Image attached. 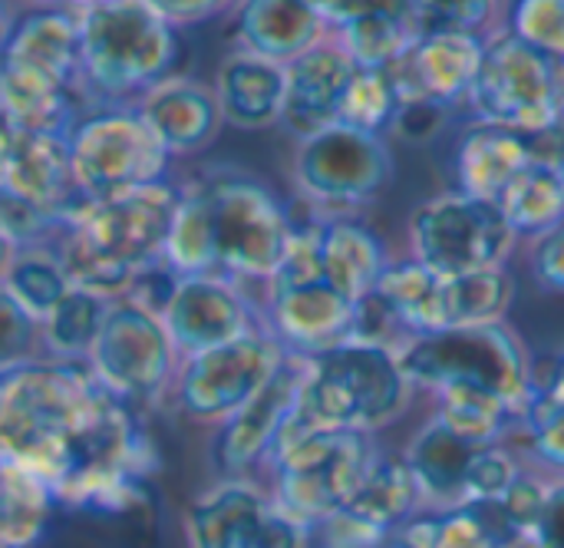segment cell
I'll return each instance as SVG.
<instances>
[{
    "mask_svg": "<svg viewBox=\"0 0 564 548\" xmlns=\"http://www.w3.org/2000/svg\"><path fill=\"white\" fill-rule=\"evenodd\" d=\"M159 10V17L169 23V26H192V23H205L212 20L215 13H221L225 7L215 3V0H185V3H175V0H155L152 3Z\"/></svg>",
    "mask_w": 564,
    "mask_h": 548,
    "instance_id": "50",
    "label": "cell"
},
{
    "mask_svg": "<svg viewBox=\"0 0 564 548\" xmlns=\"http://www.w3.org/2000/svg\"><path fill=\"white\" fill-rule=\"evenodd\" d=\"M479 122L519 136L545 132L564 109V60H555L509 30L486 36L482 66L466 96Z\"/></svg>",
    "mask_w": 564,
    "mask_h": 548,
    "instance_id": "7",
    "label": "cell"
},
{
    "mask_svg": "<svg viewBox=\"0 0 564 548\" xmlns=\"http://www.w3.org/2000/svg\"><path fill=\"white\" fill-rule=\"evenodd\" d=\"M53 493L17 470L0 466V548H33L43 536Z\"/></svg>",
    "mask_w": 564,
    "mask_h": 548,
    "instance_id": "36",
    "label": "cell"
},
{
    "mask_svg": "<svg viewBox=\"0 0 564 548\" xmlns=\"http://www.w3.org/2000/svg\"><path fill=\"white\" fill-rule=\"evenodd\" d=\"M3 288L43 324L73 284L59 265V255L50 248H20Z\"/></svg>",
    "mask_w": 564,
    "mask_h": 548,
    "instance_id": "37",
    "label": "cell"
},
{
    "mask_svg": "<svg viewBox=\"0 0 564 548\" xmlns=\"http://www.w3.org/2000/svg\"><path fill=\"white\" fill-rule=\"evenodd\" d=\"M268 288L271 294L264 327L291 354L314 357L350 341L357 304L334 291L327 281H271Z\"/></svg>",
    "mask_w": 564,
    "mask_h": 548,
    "instance_id": "18",
    "label": "cell"
},
{
    "mask_svg": "<svg viewBox=\"0 0 564 548\" xmlns=\"http://www.w3.org/2000/svg\"><path fill=\"white\" fill-rule=\"evenodd\" d=\"M512 248L516 232L486 198L449 192L423 202L410 218V258L446 278L502 268Z\"/></svg>",
    "mask_w": 564,
    "mask_h": 548,
    "instance_id": "10",
    "label": "cell"
},
{
    "mask_svg": "<svg viewBox=\"0 0 564 548\" xmlns=\"http://www.w3.org/2000/svg\"><path fill=\"white\" fill-rule=\"evenodd\" d=\"M307 377V357L291 354L284 367L268 380V387L248 400L231 420L221 423V433L215 440V463L221 473L238 480L258 463H268L297 397Z\"/></svg>",
    "mask_w": 564,
    "mask_h": 548,
    "instance_id": "17",
    "label": "cell"
},
{
    "mask_svg": "<svg viewBox=\"0 0 564 548\" xmlns=\"http://www.w3.org/2000/svg\"><path fill=\"white\" fill-rule=\"evenodd\" d=\"M529 162H532L529 136H519L492 122H473L463 132L456 146V159H453L459 192L496 202V205Z\"/></svg>",
    "mask_w": 564,
    "mask_h": 548,
    "instance_id": "26",
    "label": "cell"
},
{
    "mask_svg": "<svg viewBox=\"0 0 564 548\" xmlns=\"http://www.w3.org/2000/svg\"><path fill=\"white\" fill-rule=\"evenodd\" d=\"M400 109L397 89L390 83V73L383 69H357L344 103H340V126L383 136L393 126V116Z\"/></svg>",
    "mask_w": 564,
    "mask_h": 548,
    "instance_id": "38",
    "label": "cell"
},
{
    "mask_svg": "<svg viewBox=\"0 0 564 548\" xmlns=\"http://www.w3.org/2000/svg\"><path fill=\"white\" fill-rule=\"evenodd\" d=\"M492 3L486 0H416V20H420V33L433 36V33H486V23L492 17Z\"/></svg>",
    "mask_w": 564,
    "mask_h": 548,
    "instance_id": "44",
    "label": "cell"
},
{
    "mask_svg": "<svg viewBox=\"0 0 564 548\" xmlns=\"http://www.w3.org/2000/svg\"><path fill=\"white\" fill-rule=\"evenodd\" d=\"M330 40L360 69H393L423 40L416 0H317Z\"/></svg>",
    "mask_w": 564,
    "mask_h": 548,
    "instance_id": "16",
    "label": "cell"
},
{
    "mask_svg": "<svg viewBox=\"0 0 564 548\" xmlns=\"http://www.w3.org/2000/svg\"><path fill=\"white\" fill-rule=\"evenodd\" d=\"M420 506H423V493H420L406 460L380 453L377 463L370 466L364 486L357 490V496L344 509V516H350L360 526L393 539V533L400 526H406L420 513Z\"/></svg>",
    "mask_w": 564,
    "mask_h": 548,
    "instance_id": "30",
    "label": "cell"
},
{
    "mask_svg": "<svg viewBox=\"0 0 564 548\" xmlns=\"http://www.w3.org/2000/svg\"><path fill=\"white\" fill-rule=\"evenodd\" d=\"M519 476H522V466L516 463V456L506 447L476 450L469 460V470H466V483H463V506L499 503Z\"/></svg>",
    "mask_w": 564,
    "mask_h": 548,
    "instance_id": "40",
    "label": "cell"
},
{
    "mask_svg": "<svg viewBox=\"0 0 564 548\" xmlns=\"http://www.w3.org/2000/svg\"><path fill=\"white\" fill-rule=\"evenodd\" d=\"M539 548H564V480L549 486L545 516L539 523V533L532 536Z\"/></svg>",
    "mask_w": 564,
    "mask_h": 548,
    "instance_id": "49",
    "label": "cell"
},
{
    "mask_svg": "<svg viewBox=\"0 0 564 548\" xmlns=\"http://www.w3.org/2000/svg\"><path fill=\"white\" fill-rule=\"evenodd\" d=\"M509 33L564 60V0H519L509 7Z\"/></svg>",
    "mask_w": 564,
    "mask_h": 548,
    "instance_id": "42",
    "label": "cell"
},
{
    "mask_svg": "<svg viewBox=\"0 0 564 548\" xmlns=\"http://www.w3.org/2000/svg\"><path fill=\"white\" fill-rule=\"evenodd\" d=\"M532 275L542 288L564 294V225L558 232L545 235L542 241H535Z\"/></svg>",
    "mask_w": 564,
    "mask_h": 548,
    "instance_id": "47",
    "label": "cell"
},
{
    "mask_svg": "<svg viewBox=\"0 0 564 548\" xmlns=\"http://www.w3.org/2000/svg\"><path fill=\"white\" fill-rule=\"evenodd\" d=\"M93 377L126 407L155 400L178 374V351L159 314L112 298L86 357Z\"/></svg>",
    "mask_w": 564,
    "mask_h": 548,
    "instance_id": "11",
    "label": "cell"
},
{
    "mask_svg": "<svg viewBox=\"0 0 564 548\" xmlns=\"http://www.w3.org/2000/svg\"><path fill=\"white\" fill-rule=\"evenodd\" d=\"M0 63L33 69L40 76H50L63 83L66 89L79 86V26L73 10H33L26 17H17L3 50Z\"/></svg>",
    "mask_w": 564,
    "mask_h": 548,
    "instance_id": "24",
    "label": "cell"
},
{
    "mask_svg": "<svg viewBox=\"0 0 564 548\" xmlns=\"http://www.w3.org/2000/svg\"><path fill=\"white\" fill-rule=\"evenodd\" d=\"M10 155H13V129L0 119V185H3L7 169H10Z\"/></svg>",
    "mask_w": 564,
    "mask_h": 548,
    "instance_id": "53",
    "label": "cell"
},
{
    "mask_svg": "<svg viewBox=\"0 0 564 548\" xmlns=\"http://www.w3.org/2000/svg\"><path fill=\"white\" fill-rule=\"evenodd\" d=\"M473 453L476 450L469 443H463L436 417L430 423H423V430L410 440L403 460H406L426 506H433L436 513L463 506V483H466Z\"/></svg>",
    "mask_w": 564,
    "mask_h": 548,
    "instance_id": "29",
    "label": "cell"
},
{
    "mask_svg": "<svg viewBox=\"0 0 564 548\" xmlns=\"http://www.w3.org/2000/svg\"><path fill=\"white\" fill-rule=\"evenodd\" d=\"M284 93L288 69L281 63L238 50L218 66L215 96L221 106V119L238 129H268L281 122Z\"/></svg>",
    "mask_w": 564,
    "mask_h": 548,
    "instance_id": "25",
    "label": "cell"
},
{
    "mask_svg": "<svg viewBox=\"0 0 564 548\" xmlns=\"http://www.w3.org/2000/svg\"><path fill=\"white\" fill-rule=\"evenodd\" d=\"M314 235H317L324 281L354 304L373 294L380 275L390 265L383 241L367 225L344 215H330L317 222Z\"/></svg>",
    "mask_w": 564,
    "mask_h": 548,
    "instance_id": "27",
    "label": "cell"
},
{
    "mask_svg": "<svg viewBox=\"0 0 564 548\" xmlns=\"http://www.w3.org/2000/svg\"><path fill=\"white\" fill-rule=\"evenodd\" d=\"M162 324L178 351V357H195L231 341H241L254 331H264L251 301L235 281L202 275V278H178Z\"/></svg>",
    "mask_w": 564,
    "mask_h": 548,
    "instance_id": "15",
    "label": "cell"
},
{
    "mask_svg": "<svg viewBox=\"0 0 564 548\" xmlns=\"http://www.w3.org/2000/svg\"><path fill=\"white\" fill-rule=\"evenodd\" d=\"M238 40L241 50L288 66L327 40V23L317 0H251L238 7Z\"/></svg>",
    "mask_w": 564,
    "mask_h": 548,
    "instance_id": "23",
    "label": "cell"
},
{
    "mask_svg": "<svg viewBox=\"0 0 564 548\" xmlns=\"http://www.w3.org/2000/svg\"><path fill=\"white\" fill-rule=\"evenodd\" d=\"M519 430L525 433V447L539 463L564 470V413L542 407L529 394L519 407Z\"/></svg>",
    "mask_w": 564,
    "mask_h": 548,
    "instance_id": "45",
    "label": "cell"
},
{
    "mask_svg": "<svg viewBox=\"0 0 564 548\" xmlns=\"http://www.w3.org/2000/svg\"><path fill=\"white\" fill-rule=\"evenodd\" d=\"M182 192L169 182L139 189L132 195L89 205L59 245V265L73 288L102 298H122L129 284L165 261V241Z\"/></svg>",
    "mask_w": 564,
    "mask_h": 548,
    "instance_id": "2",
    "label": "cell"
},
{
    "mask_svg": "<svg viewBox=\"0 0 564 548\" xmlns=\"http://www.w3.org/2000/svg\"><path fill=\"white\" fill-rule=\"evenodd\" d=\"M529 142H532V159H539V162H545L549 169H555L558 179L564 182V109L562 116H558L545 132L529 136Z\"/></svg>",
    "mask_w": 564,
    "mask_h": 548,
    "instance_id": "51",
    "label": "cell"
},
{
    "mask_svg": "<svg viewBox=\"0 0 564 548\" xmlns=\"http://www.w3.org/2000/svg\"><path fill=\"white\" fill-rule=\"evenodd\" d=\"M549 486L552 483L522 470V476L512 483V490L496 503V509H499V516H502V523L516 542L532 539L539 533V523H542L545 503H549Z\"/></svg>",
    "mask_w": 564,
    "mask_h": 548,
    "instance_id": "43",
    "label": "cell"
},
{
    "mask_svg": "<svg viewBox=\"0 0 564 548\" xmlns=\"http://www.w3.org/2000/svg\"><path fill=\"white\" fill-rule=\"evenodd\" d=\"M440 410L436 420L446 423L473 450L502 447L512 430H519V410L479 387H446L433 394Z\"/></svg>",
    "mask_w": 564,
    "mask_h": 548,
    "instance_id": "33",
    "label": "cell"
},
{
    "mask_svg": "<svg viewBox=\"0 0 564 548\" xmlns=\"http://www.w3.org/2000/svg\"><path fill=\"white\" fill-rule=\"evenodd\" d=\"M17 255H20L17 241L0 228V288H3V281H7V275H10V268H13V261H17Z\"/></svg>",
    "mask_w": 564,
    "mask_h": 548,
    "instance_id": "52",
    "label": "cell"
},
{
    "mask_svg": "<svg viewBox=\"0 0 564 548\" xmlns=\"http://www.w3.org/2000/svg\"><path fill=\"white\" fill-rule=\"evenodd\" d=\"M482 53L486 36L479 33H433L423 36L413 53L387 73L400 103L436 99L443 106H456L469 96L482 66Z\"/></svg>",
    "mask_w": 564,
    "mask_h": 548,
    "instance_id": "21",
    "label": "cell"
},
{
    "mask_svg": "<svg viewBox=\"0 0 564 548\" xmlns=\"http://www.w3.org/2000/svg\"><path fill=\"white\" fill-rule=\"evenodd\" d=\"M400 364L413 387L433 394L446 387H479L509 400L516 410L525 404L535 374L522 337L506 321L413 337L400 351Z\"/></svg>",
    "mask_w": 564,
    "mask_h": 548,
    "instance_id": "6",
    "label": "cell"
},
{
    "mask_svg": "<svg viewBox=\"0 0 564 548\" xmlns=\"http://www.w3.org/2000/svg\"><path fill=\"white\" fill-rule=\"evenodd\" d=\"M0 119L13 132L69 136L76 126L73 89L33 69L0 63Z\"/></svg>",
    "mask_w": 564,
    "mask_h": 548,
    "instance_id": "28",
    "label": "cell"
},
{
    "mask_svg": "<svg viewBox=\"0 0 564 548\" xmlns=\"http://www.w3.org/2000/svg\"><path fill=\"white\" fill-rule=\"evenodd\" d=\"M40 344H43L40 321L7 288H0V377L40 361L36 357Z\"/></svg>",
    "mask_w": 564,
    "mask_h": 548,
    "instance_id": "41",
    "label": "cell"
},
{
    "mask_svg": "<svg viewBox=\"0 0 564 548\" xmlns=\"http://www.w3.org/2000/svg\"><path fill=\"white\" fill-rule=\"evenodd\" d=\"M13 23H17V17H10V10L0 3V50H3V43H7V36H10V30H13Z\"/></svg>",
    "mask_w": 564,
    "mask_h": 548,
    "instance_id": "54",
    "label": "cell"
},
{
    "mask_svg": "<svg viewBox=\"0 0 564 548\" xmlns=\"http://www.w3.org/2000/svg\"><path fill=\"white\" fill-rule=\"evenodd\" d=\"M284 69H288V93H284L281 126L291 136H297L301 142L340 126L344 93H347L354 73L360 69L340 50V43L327 36L324 43H317L314 50L297 56Z\"/></svg>",
    "mask_w": 564,
    "mask_h": 548,
    "instance_id": "20",
    "label": "cell"
},
{
    "mask_svg": "<svg viewBox=\"0 0 564 548\" xmlns=\"http://www.w3.org/2000/svg\"><path fill=\"white\" fill-rule=\"evenodd\" d=\"M413 384L400 354L377 344H337L307 357L301 407L321 430L370 433L393 423L410 404Z\"/></svg>",
    "mask_w": 564,
    "mask_h": 548,
    "instance_id": "5",
    "label": "cell"
},
{
    "mask_svg": "<svg viewBox=\"0 0 564 548\" xmlns=\"http://www.w3.org/2000/svg\"><path fill=\"white\" fill-rule=\"evenodd\" d=\"M291 351L264 327L225 347L185 357L175 374V397L185 417L225 423L284 367Z\"/></svg>",
    "mask_w": 564,
    "mask_h": 548,
    "instance_id": "12",
    "label": "cell"
},
{
    "mask_svg": "<svg viewBox=\"0 0 564 548\" xmlns=\"http://www.w3.org/2000/svg\"><path fill=\"white\" fill-rule=\"evenodd\" d=\"M79 26V83L106 99L142 96L172 76L178 30L149 0H93L73 7Z\"/></svg>",
    "mask_w": 564,
    "mask_h": 548,
    "instance_id": "3",
    "label": "cell"
},
{
    "mask_svg": "<svg viewBox=\"0 0 564 548\" xmlns=\"http://www.w3.org/2000/svg\"><path fill=\"white\" fill-rule=\"evenodd\" d=\"M542 407L564 413V351L545 357L542 364H535L532 374V390H529Z\"/></svg>",
    "mask_w": 564,
    "mask_h": 548,
    "instance_id": "48",
    "label": "cell"
},
{
    "mask_svg": "<svg viewBox=\"0 0 564 548\" xmlns=\"http://www.w3.org/2000/svg\"><path fill=\"white\" fill-rule=\"evenodd\" d=\"M139 112L162 139L169 155H188L205 149L225 122L215 89L188 76H169L152 86L142 96Z\"/></svg>",
    "mask_w": 564,
    "mask_h": 548,
    "instance_id": "22",
    "label": "cell"
},
{
    "mask_svg": "<svg viewBox=\"0 0 564 548\" xmlns=\"http://www.w3.org/2000/svg\"><path fill=\"white\" fill-rule=\"evenodd\" d=\"M393 152L383 136L334 126L297 146L294 182L301 195L330 215L370 205L393 179Z\"/></svg>",
    "mask_w": 564,
    "mask_h": 548,
    "instance_id": "13",
    "label": "cell"
},
{
    "mask_svg": "<svg viewBox=\"0 0 564 548\" xmlns=\"http://www.w3.org/2000/svg\"><path fill=\"white\" fill-rule=\"evenodd\" d=\"M449 109H453V106H443V103H436V99H410V103H400V109H397L390 129H393L400 139L423 146V142L436 139V136L446 129Z\"/></svg>",
    "mask_w": 564,
    "mask_h": 548,
    "instance_id": "46",
    "label": "cell"
},
{
    "mask_svg": "<svg viewBox=\"0 0 564 548\" xmlns=\"http://www.w3.org/2000/svg\"><path fill=\"white\" fill-rule=\"evenodd\" d=\"M499 208L516 232V238H535L558 232L564 225V182L555 169L532 159L519 179L502 192Z\"/></svg>",
    "mask_w": 564,
    "mask_h": 548,
    "instance_id": "32",
    "label": "cell"
},
{
    "mask_svg": "<svg viewBox=\"0 0 564 548\" xmlns=\"http://www.w3.org/2000/svg\"><path fill=\"white\" fill-rule=\"evenodd\" d=\"M377 456L370 433L317 430L271 463V496L294 523L314 533L350 506Z\"/></svg>",
    "mask_w": 564,
    "mask_h": 548,
    "instance_id": "8",
    "label": "cell"
},
{
    "mask_svg": "<svg viewBox=\"0 0 564 548\" xmlns=\"http://www.w3.org/2000/svg\"><path fill=\"white\" fill-rule=\"evenodd\" d=\"M0 189L50 215L63 232L93 205L73 179L66 136L13 132V155Z\"/></svg>",
    "mask_w": 564,
    "mask_h": 548,
    "instance_id": "19",
    "label": "cell"
},
{
    "mask_svg": "<svg viewBox=\"0 0 564 548\" xmlns=\"http://www.w3.org/2000/svg\"><path fill=\"white\" fill-rule=\"evenodd\" d=\"M443 281L446 275H436L416 258H406L387 265L373 294L393 311V318L413 341L443 331Z\"/></svg>",
    "mask_w": 564,
    "mask_h": 548,
    "instance_id": "31",
    "label": "cell"
},
{
    "mask_svg": "<svg viewBox=\"0 0 564 548\" xmlns=\"http://www.w3.org/2000/svg\"><path fill=\"white\" fill-rule=\"evenodd\" d=\"M516 301V281L506 268L459 275L443 281V331L496 324Z\"/></svg>",
    "mask_w": 564,
    "mask_h": 548,
    "instance_id": "34",
    "label": "cell"
},
{
    "mask_svg": "<svg viewBox=\"0 0 564 548\" xmlns=\"http://www.w3.org/2000/svg\"><path fill=\"white\" fill-rule=\"evenodd\" d=\"M192 548H307L311 533L248 480L205 490L188 509Z\"/></svg>",
    "mask_w": 564,
    "mask_h": 548,
    "instance_id": "14",
    "label": "cell"
},
{
    "mask_svg": "<svg viewBox=\"0 0 564 548\" xmlns=\"http://www.w3.org/2000/svg\"><path fill=\"white\" fill-rule=\"evenodd\" d=\"M106 311H109V298L93 294L86 288H69L66 298L53 308V314L40 324L50 357L73 361V364L86 361L96 344Z\"/></svg>",
    "mask_w": 564,
    "mask_h": 548,
    "instance_id": "35",
    "label": "cell"
},
{
    "mask_svg": "<svg viewBox=\"0 0 564 548\" xmlns=\"http://www.w3.org/2000/svg\"><path fill=\"white\" fill-rule=\"evenodd\" d=\"M516 539L509 536L496 503L489 506H456L443 513L440 539L433 548H512Z\"/></svg>",
    "mask_w": 564,
    "mask_h": 548,
    "instance_id": "39",
    "label": "cell"
},
{
    "mask_svg": "<svg viewBox=\"0 0 564 548\" xmlns=\"http://www.w3.org/2000/svg\"><path fill=\"white\" fill-rule=\"evenodd\" d=\"M69 162L79 192L99 205L165 182L169 149L152 132L139 106H112L69 129Z\"/></svg>",
    "mask_w": 564,
    "mask_h": 548,
    "instance_id": "9",
    "label": "cell"
},
{
    "mask_svg": "<svg viewBox=\"0 0 564 548\" xmlns=\"http://www.w3.org/2000/svg\"><path fill=\"white\" fill-rule=\"evenodd\" d=\"M132 407L86 364L33 361L0 377V466L40 480L53 503L102 516L145 503L142 480L159 470Z\"/></svg>",
    "mask_w": 564,
    "mask_h": 548,
    "instance_id": "1",
    "label": "cell"
},
{
    "mask_svg": "<svg viewBox=\"0 0 564 548\" xmlns=\"http://www.w3.org/2000/svg\"><path fill=\"white\" fill-rule=\"evenodd\" d=\"M202 205L215 278L271 281L284 265L297 225L268 185L248 172H212L188 185Z\"/></svg>",
    "mask_w": 564,
    "mask_h": 548,
    "instance_id": "4",
    "label": "cell"
}]
</instances>
